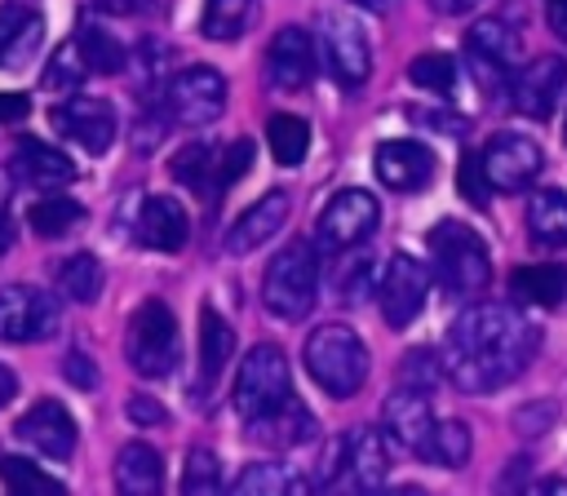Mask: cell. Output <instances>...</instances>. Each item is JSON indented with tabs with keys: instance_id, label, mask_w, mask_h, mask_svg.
<instances>
[{
	"instance_id": "1",
	"label": "cell",
	"mask_w": 567,
	"mask_h": 496,
	"mask_svg": "<svg viewBox=\"0 0 567 496\" xmlns=\"http://www.w3.org/2000/svg\"><path fill=\"white\" fill-rule=\"evenodd\" d=\"M540 345V328L501 301H478L461 310V319L447 328L443 341V376L465 394H492L505 390L523 368L532 363Z\"/></svg>"
},
{
	"instance_id": "2",
	"label": "cell",
	"mask_w": 567,
	"mask_h": 496,
	"mask_svg": "<svg viewBox=\"0 0 567 496\" xmlns=\"http://www.w3.org/2000/svg\"><path fill=\"white\" fill-rule=\"evenodd\" d=\"M430 257H434V275L443 283V292L456 301L478 297L492 279V257H487L483 235L456 217H443L430 230Z\"/></svg>"
},
{
	"instance_id": "3",
	"label": "cell",
	"mask_w": 567,
	"mask_h": 496,
	"mask_svg": "<svg viewBox=\"0 0 567 496\" xmlns=\"http://www.w3.org/2000/svg\"><path fill=\"white\" fill-rule=\"evenodd\" d=\"M306 372L332 399H350L368 381V345L346 323H323L306 341Z\"/></svg>"
},
{
	"instance_id": "4",
	"label": "cell",
	"mask_w": 567,
	"mask_h": 496,
	"mask_svg": "<svg viewBox=\"0 0 567 496\" xmlns=\"http://www.w3.org/2000/svg\"><path fill=\"white\" fill-rule=\"evenodd\" d=\"M315 297H319V252H315V244L297 239L270 257L261 301L275 319L292 323V319H306L315 310Z\"/></svg>"
},
{
	"instance_id": "5",
	"label": "cell",
	"mask_w": 567,
	"mask_h": 496,
	"mask_svg": "<svg viewBox=\"0 0 567 496\" xmlns=\"http://www.w3.org/2000/svg\"><path fill=\"white\" fill-rule=\"evenodd\" d=\"M124 354L133 363L137 376L146 381H159L177 368V354H182V332H177V319L164 301H142L133 314H128V328H124Z\"/></svg>"
},
{
	"instance_id": "6",
	"label": "cell",
	"mask_w": 567,
	"mask_h": 496,
	"mask_svg": "<svg viewBox=\"0 0 567 496\" xmlns=\"http://www.w3.org/2000/svg\"><path fill=\"white\" fill-rule=\"evenodd\" d=\"M288 394H292V372H288L284 350L270 345V341L252 345L244 354V363L235 372V390H230V403H235L239 421L244 416H257V412H266L275 403H284Z\"/></svg>"
},
{
	"instance_id": "7",
	"label": "cell",
	"mask_w": 567,
	"mask_h": 496,
	"mask_svg": "<svg viewBox=\"0 0 567 496\" xmlns=\"http://www.w3.org/2000/svg\"><path fill=\"white\" fill-rule=\"evenodd\" d=\"M319 40H323V58H328V71H332L337 84L354 89V84L368 80L372 44H368L363 22L350 9H323L319 13Z\"/></svg>"
},
{
	"instance_id": "8",
	"label": "cell",
	"mask_w": 567,
	"mask_h": 496,
	"mask_svg": "<svg viewBox=\"0 0 567 496\" xmlns=\"http://www.w3.org/2000/svg\"><path fill=\"white\" fill-rule=\"evenodd\" d=\"M377 221H381V204H377L368 190L350 186V190H337V195L323 204L315 235H319V244H323L328 252L341 257V252L359 248V244L377 230Z\"/></svg>"
},
{
	"instance_id": "9",
	"label": "cell",
	"mask_w": 567,
	"mask_h": 496,
	"mask_svg": "<svg viewBox=\"0 0 567 496\" xmlns=\"http://www.w3.org/2000/svg\"><path fill=\"white\" fill-rule=\"evenodd\" d=\"M478 168H483V177H487L492 190H527L540 177L545 155H540V146L527 133H496L483 146Z\"/></svg>"
},
{
	"instance_id": "10",
	"label": "cell",
	"mask_w": 567,
	"mask_h": 496,
	"mask_svg": "<svg viewBox=\"0 0 567 496\" xmlns=\"http://www.w3.org/2000/svg\"><path fill=\"white\" fill-rule=\"evenodd\" d=\"M58 332V306L31 283L0 288V341H44Z\"/></svg>"
},
{
	"instance_id": "11",
	"label": "cell",
	"mask_w": 567,
	"mask_h": 496,
	"mask_svg": "<svg viewBox=\"0 0 567 496\" xmlns=\"http://www.w3.org/2000/svg\"><path fill=\"white\" fill-rule=\"evenodd\" d=\"M425 292H430V275H425V266H421L416 257H408V252L390 257V261H385V275H381V283H377L381 319H385L390 328H408V323L421 314Z\"/></svg>"
},
{
	"instance_id": "12",
	"label": "cell",
	"mask_w": 567,
	"mask_h": 496,
	"mask_svg": "<svg viewBox=\"0 0 567 496\" xmlns=\"http://www.w3.org/2000/svg\"><path fill=\"white\" fill-rule=\"evenodd\" d=\"M567 93V62L563 58H532L523 71L509 75V102L527 120H549Z\"/></svg>"
},
{
	"instance_id": "13",
	"label": "cell",
	"mask_w": 567,
	"mask_h": 496,
	"mask_svg": "<svg viewBox=\"0 0 567 496\" xmlns=\"http://www.w3.org/2000/svg\"><path fill=\"white\" fill-rule=\"evenodd\" d=\"M465 58H470V66H474V80L492 93L505 75H514L518 35H514L501 18H478V22L465 31Z\"/></svg>"
},
{
	"instance_id": "14",
	"label": "cell",
	"mask_w": 567,
	"mask_h": 496,
	"mask_svg": "<svg viewBox=\"0 0 567 496\" xmlns=\"http://www.w3.org/2000/svg\"><path fill=\"white\" fill-rule=\"evenodd\" d=\"M168 106H173V120L182 124H213L221 111H226V80L217 66H186L173 75L168 84Z\"/></svg>"
},
{
	"instance_id": "15",
	"label": "cell",
	"mask_w": 567,
	"mask_h": 496,
	"mask_svg": "<svg viewBox=\"0 0 567 496\" xmlns=\"http://www.w3.org/2000/svg\"><path fill=\"white\" fill-rule=\"evenodd\" d=\"M49 120H53V128H58L62 137H71V142L84 146L89 155H106L111 142H115V128H120L111 102H102V97H71V102L53 106Z\"/></svg>"
},
{
	"instance_id": "16",
	"label": "cell",
	"mask_w": 567,
	"mask_h": 496,
	"mask_svg": "<svg viewBox=\"0 0 567 496\" xmlns=\"http://www.w3.org/2000/svg\"><path fill=\"white\" fill-rule=\"evenodd\" d=\"M244 434L252 447H266V452H292L301 443L315 438V412L301 407L292 394L257 416H244Z\"/></svg>"
},
{
	"instance_id": "17",
	"label": "cell",
	"mask_w": 567,
	"mask_h": 496,
	"mask_svg": "<svg viewBox=\"0 0 567 496\" xmlns=\"http://www.w3.org/2000/svg\"><path fill=\"white\" fill-rule=\"evenodd\" d=\"M381 425H385V438L412 456H425V443H430V430H434V412H430V399L421 390H394L381 407Z\"/></svg>"
},
{
	"instance_id": "18",
	"label": "cell",
	"mask_w": 567,
	"mask_h": 496,
	"mask_svg": "<svg viewBox=\"0 0 567 496\" xmlns=\"http://www.w3.org/2000/svg\"><path fill=\"white\" fill-rule=\"evenodd\" d=\"M18 438H22L27 447H35L40 456H49V461H66V456L75 452V421H71V412H66L62 403L40 399V403H31V407L22 412Z\"/></svg>"
},
{
	"instance_id": "19",
	"label": "cell",
	"mask_w": 567,
	"mask_h": 496,
	"mask_svg": "<svg viewBox=\"0 0 567 496\" xmlns=\"http://www.w3.org/2000/svg\"><path fill=\"white\" fill-rule=\"evenodd\" d=\"M315 75V44L301 27H279L270 49H266V80L279 93H297L306 89Z\"/></svg>"
},
{
	"instance_id": "20",
	"label": "cell",
	"mask_w": 567,
	"mask_h": 496,
	"mask_svg": "<svg viewBox=\"0 0 567 496\" xmlns=\"http://www.w3.org/2000/svg\"><path fill=\"white\" fill-rule=\"evenodd\" d=\"M377 177L390 186V190H425L430 177H434V151L421 146V142H403V137H390L377 146Z\"/></svg>"
},
{
	"instance_id": "21",
	"label": "cell",
	"mask_w": 567,
	"mask_h": 496,
	"mask_svg": "<svg viewBox=\"0 0 567 496\" xmlns=\"http://www.w3.org/2000/svg\"><path fill=\"white\" fill-rule=\"evenodd\" d=\"M13 177H22L27 186H40V190H62L75 182V164L66 151L40 142V137H18L13 146Z\"/></svg>"
},
{
	"instance_id": "22",
	"label": "cell",
	"mask_w": 567,
	"mask_h": 496,
	"mask_svg": "<svg viewBox=\"0 0 567 496\" xmlns=\"http://www.w3.org/2000/svg\"><path fill=\"white\" fill-rule=\"evenodd\" d=\"M137 239L155 252H177L190 239V217L173 195H146L137 213Z\"/></svg>"
},
{
	"instance_id": "23",
	"label": "cell",
	"mask_w": 567,
	"mask_h": 496,
	"mask_svg": "<svg viewBox=\"0 0 567 496\" xmlns=\"http://www.w3.org/2000/svg\"><path fill=\"white\" fill-rule=\"evenodd\" d=\"M284 221H288V195H284V190H270V195H261L257 204H248V208L235 217V226L226 230V248H230V252H252V248H261L270 235H279Z\"/></svg>"
},
{
	"instance_id": "24",
	"label": "cell",
	"mask_w": 567,
	"mask_h": 496,
	"mask_svg": "<svg viewBox=\"0 0 567 496\" xmlns=\"http://www.w3.org/2000/svg\"><path fill=\"white\" fill-rule=\"evenodd\" d=\"M346 474L359 492L381 487L390 474V452H385V430L377 425H359L346 434Z\"/></svg>"
},
{
	"instance_id": "25",
	"label": "cell",
	"mask_w": 567,
	"mask_h": 496,
	"mask_svg": "<svg viewBox=\"0 0 567 496\" xmlns=\"http://www.w3.org/2000/svg\"><path fill=\"white\" fill-rule=\"evenodd\" d=\"M44 18L27 4H0V71H18L40 49Z\"/></svg>"
},
{
	"instance_id": "26",
	"label": "cell",
	"mask_w": 567,
	"mask_h": 496,
	"mask_svg": "<svg viewBox=\"0 0 567 496\" xmlns=\"http://www.w3.org/2000/svg\"><path fill=\"white\" fill-rule=\"evenodd\" d=\"M509 292L523 306H540L554 310L567 301V266L563 261H540V266H518L509 275Z\"/></svg>"
},
{
	"instance_id": "27",
	"label": "cell",
	"mask_w": 567,
	"mask_h": 496,
	"mask_svg": "<svg viewBox=\"0 0 567 496\" xmlns=\"http://www.w3.org/2000/svg\"><path fill=\"white\" fill-rule=\"evenodd\" d=\"M230 350H235V328L213 306H204V314H199V394H208L217 385V376L230 363Z\"/></svg>"
},
{
	"instance_id": "28",
	"label": "cell",
	"mask_w": 567,
	"mask_h": 496,
	"mask_svg": "<svg viewBox=\"0 0 567 496\" xmlns=\"http://www.w3.org/2000/svg\"><path fill=\"white\" fill-rule=\"evenodd\" d=\"M115 487L128 496H155L164 487V456L151 443H128L115 456Z\"/></svg>"
},
{
	"instance_id": "29",
	"label": "cell",
	"mask_w": 567,
	"mask_h": 496,
	"mask_svg": "<svg viewBox=\"0 0 567 496\" xmlns=\"http://www.w3.org/2000/svg\"><path fill=\"white\" fill-rule=\"evenodd\" d=\"M239 496H297L310 487V478L301 469H288L279 461H252L235 483H230Z\"/></svg>"
},
{
	"instance_id": "30",
	"label": "cell",
	"mask_w": 567,
	"mask_h": 496,
	"mask_svg": "<svg viewBox=\"0 0 567 496\" xmlns=\"http://www.w3.org/2000/svg\"><path fill=\"white\" fill-rule=\"evenodd\" d=\"M527 235L536 244H545V248L567 244V190L545 186V190L532 195V204H527Z\"/></svg>"
},
{
	"instance_id": "31",
	"label": "cell",
	"mask_w": 567,
	"mask_h": 496,
	"mask_svg": "<svg viewBox=\"0 0 567 496\" xmlns=\"http://www.w3.org/2000/svg\"><path fill=\"white\" fill-rule=\"evenodd\" d=\"M168 173L182 182V186H190V190H217V151L208 146V142H186L173 159H168Z\"/></svg>"
},
{
	"instance_id": "32",
	"label": "cell",
	"mask_w": 567,
	"mask_h": 496,
	"mask_svg": "<svg viewBox=\"0 0 567 496\" xmlns=\"http://www.w3.org/2000/svg\"><path fill=\"white\" fill-rule=\"evenodd\" d=\"M470 452H474V434H470V425H465V421H434V430H430V443H425V456H421V461H430V465H447V469H461V465L470 461Z\"/></svg>"
},
{
	"instance_id": "33",
	"label": "cell",
	"mask_w": 567,
	"mask_h": 496,
	"mask_svg": "<svg viewBox=\"0 0 567 496\" xmlns=\"http://www.w3.org/2000/svg\"><path fill=\"white\" fill-rule=\"evenodd\" d=\"M257 18V0H208L199 31L208 40H239Z\"/></svg>"
},
{
	"instance_id": "34",
	"label": "cell",
	"mask_w": 567,
	"mask_h": 496,
	"mask_svg": "<svg viewBox=\"0 0 567 496\" xmlns=\"http://www.w3.org/2000/svg\"><path fill=\"white\" fill-rule=\"evenodd\" d=\"M27 221H31L35 235L58 239V235H66V230H75L84 221V208L75 199H66V195H44V199H35L27 208Z\"/></svg>"
},
{
	"instance_id": "35",
	"label": "cell",
	"mask_w": 567,
	"mask_h": 496,
	"mask_svg": "<svg viewBox=\"0 0 567 496\" xmlns=\"http://www.w3.org/2000/svg\"><path fill=\"white\" fill-rule=\"evenodd\" d=\"M58 288H62V297H71V301H80V306L97 301V297H102V266H97V257H89V252L66 257V261L58 266Z\"/></svg>"
},
{
	"instance_id": "36",
	"label": "cell",
	"mask_w": 567,
	"mask_h": 496,
	"mask_svg": "<svg viewBox=\"0 0 567 496\" xmlns=\"http://www.w3.org/2000/svg\"><path fill=\"white\" fill-rule=\"evenodd\" d=\"M266 142H270V155L279 164H301L310 151V124L301 115H270Z\"/></svg>"
},
{
	"instance_id": "37",
	"label": "cell",
	"mask_w": 567,
	"mask_h": 496,
	"mask_svg": "<svg viewBox=\"0 0 567 496\" xmlns=\"http://www.w3.org/2000/svg\"><path fill=\"white\" fill-rule=\"evenodd\" d=\"M75 44H80V53H84V62H89V75H115V71H124V44H120L111 31H102V27H80V31H75Z\"/></svg>"
},
{
	"instance_id": "38",
	"label": "cell",
	"mask_w": 567,
	"mask_h": 496,
	"mask_svg": "<svg viewBox=\"0 0 567 496\" xmlns=\"http://www.w3.org/2000/svg\"><path fill=\"white\" fill-rule=\"evenodd\" d=\"M0 478H4V487L9 492H18V496H58V492H66L53 474H44L35 461H27V456H0Z\"/></svg>"
},
{
	"instance_id": "39",
	"label": "cell",
	"mask_w": 567,
	"mask_h": 496,
	"mask_svg": "<svg viewBox=\"0 0 567 496\" xmlns=\"http://www.w3.org/2000/svg\"><path fill=\"white\" fill-rule=\"evenodd\" d=\"M89 75V62H84V53H80V44L75 40H66V44H58L53 49V58H49V66H44V89H53V93H71L80 80Z\"/></svg>"
},
{
	"instance_id": "40",
	"label": "cell",
	"mask_w": 567,
	"mask_h": 496,
	"mask_svg": "<svg viewBox=\"0 0 567 496\" xmlns=\"http://www.w3.org/2000/svg\"><path fill=\"white\" fill-rule=\"evenodd\" d=\"M408 75H412L416 89H430V93H439V97H447V93L456 89V66H452L447 53H421V58H412Z\"/></svg>"
},
{
	"instance_id": "41",
	"label": "cell",
	"mask_w": 567,
	"mask_h": 496,
	"mask_svg": "<svg viewBox=\"0 0 567 496\" xmlns=\"http://www.w3.org/2000/svg\"><path fill=\"white\" fill-rule=\"evenodd\" d=\"M221 487V461L208 447H190L186 469H182V492L186 496H208Z\"/></svg>"
},
{
	"instance_id": "42",
	"label": "cell",
	"mask_w": 567,
	"mask_h": 496,
	"mask_svg": "<svg viewBox=\"0 0 567 496\" xmlns=\"http://www.w3.org/2000/svg\"><path fill=\"white\" fill-rule=\"evenodd\" d=\"M399 381H403L408 390L430 394V390L443 381V359H439L434 350H408L403 363H399Z\"/></svg>"
},
{
	"instance_id": "43",
	"label": "cell",
	"mask_w": 567,
	"mask_h": 496,
	"mask_svg": "<svg viewBox=\"0 0 567 496\" xmlns=\"http://www.w3.org/2000/svg\"><path fill=\"white\" fill-rule=\"evenodd\" d=\"M248 164H252V142H248V137L230 142V151L217 155V190H230V186L248 173Z\"/></svg>"
},
{
	"instance_id": "44",
	"label": "cell",
	"mask_w": 567,
	"mask_h": 496,
	"mask_svg": "<svg viewBox=\"0 0 567 496\" xmlns=\"http://www.w3.org/2000/svg\"><path fill=\"white\" fill-rule=\"evenodd\" d=\"M554 416H558V407L549 399H540V403H527V407L514 412V430L527 434V438H536V434H545L554 425Z\"/></svg>"
},
{
	"instance_id": "45",
	"label": "cell",
	"mask_w": 567,
	"mask_h": 496,
	"mask_svg": "<svg viewBox=\"0 0 567 496\" xmlns=\"http://www.w3.org/2000/svg\"><path fill=\"white\" fill-rule=\"evenodd\" d=\"M368 288H372V261H363V257H359L350 270H341V279H337V297L354 306V301H363V297H368Z\"/></svg>"
},
{
	"instance_id": "46",
	"label": "cell",
	"mask_w": 567,
	"mask_h": 496,
	"mask_svg": "<svg viewBox=\"0 0 567 496\" xmlns=\"http://www.w3.org/2000/svg\"><path fill=\"white\" fill-rule=\"evenodd\" d=\"M62 372H66V381H71L75 390H97V381H102L97 363H93L84 350H71V354L62 359Z\"/></svg>"
},
{
	"instance_id": "47",
	"label": "cell",
	"mask_w": 567,
	"mask_h": 496,
	"mask_svg": "<svg viewBox=\"0 0 567 496\" xmlns=\"http://www.w3.org/2000/svg\"><path fill=\"white\" fill-rule=\"evenodd\" d=\"M346 469V438H328V447H323V456H319V474L310 478L315 487H328V483H337V474Z\"/></svg>"
},
{
	"instance_id": "48",
	"label": "cell",
	"mask_w": 567,
	"mask_h": 496,
	"mask_svg": "<svg viewBox=\"0 0 567 496\" xmlns=\"http://www.w3.org/2000/svg\"><path fill=\"white\" fill-rule=\"evenodd\" d=\"M461 195L470 204H483L487 199V177H483V168H478L474 155H465V164H461Z\"/></svg>"
},
{
	"instance_id": "49",
	"label": "cell",
	"mask_w": 567,
	"mask_h": 496,
	"mask_svg": "<svg viewBox=\"0 0 567 496\" xmlns=\"http://www.w3.org/2000/svg\"><path fill=\"white\" fill-rule=\"evenodd\" d=\"M128 421L133 425H168V412L159 403H151L146 394H137V399H128Z\"/></svg>"
},
{
	"instance_id": "50",
	"label": "cell",
	"mask_w": 567,
	"mask_h": 496,
	"mask_svg": "<svg viewBox=\"0 0 567 496\" xmlns=\"http://www.w3.org/2000/svg\"><path fill=\"white\" fill-rule=\"evenodd\" d=\"M27 111H31V102H27L22 93H0V120H4V124L27 120Z\"/></svg>"
},
{
	"instance_id": "51",
	"label": "cell",
	"mask_w": 567,
	"mask_h": 496,
	"mask_svg": "<svg viewBox=\"0 0 567 496\" xmlns=\"http://www.w3.org/2000/svg\"><path fill=\"white\" fill-rule=\"evenodd\" d=\"M13 244V217H9V177L0 173V252Z\"/></svg>"
},
{
	"instance_id": "52",
	"label": "cell",
	"mask_w": 567,
	"mask_h": 496,
	"mask_svg": "<svg viewBox=\"0 0 567 496\" xmlns=\"http://www.w3.org/2000/svg\"><path fill=\"white\" fill-rule=\"evenodd\" d=\"M545 18H549V27L567 40V0H545Z\"/></svg>"
},
{
	"instance_id": "53",
	"label": "cell",
	"mask_w": 567,
	"mask_h": 496,
	"mask_svg": "<svg viewBox=\"0 0 567 496\" xmlns=\"http://www.w3.org/2000/svg\"><path fill=\"white\" fill-rule=\"evenodd\" d=\"M430 4H434V13H443V18H461V13L478 9V0H430Z\"/></svg>"
},
{
	"instance_id": "54",
	"label": "cell",
	"mask_w": 567,
	"mask_h": 496,
	"mask_svg": "<svg viewBox=\"0 0 567 496\" xmlns=\"http://www.w3.org/2000/svg\"><path fill=\"white\" fill-rule=\"evenodd\" d=\"M13 390H18V381H13V372H9L4 363H0V407H4L9 399H13Z\"/></svg>"
},
{
	"instance_id": "55",
	"label": "cell",
	"mask_w": 567,
	"mask_h": 496,
	"mask_svg": "<svg viewBox=\"0 0 567 496\" xmlns=\"http://www.w3.org/2000/svg\"><path fill=\"white\" fill-rule=\"evenodd\" d=\"M102 9H111V13H128L133 9V0H97Z\"/></svg>"
},
{
	"instance_id": "56",
	"label": "cell",
	"mask_w": 567,
	"mask_h": 496,
	"mask_svg": "<svg viewBox=\"0 0 567 496\" xmlns=\"http://www.w3.org/2000/svg\"><path fill=\"white\" fill-rule=\"evenodd\" d=\"M540 492H567V478H545Z\"/></svg>"
},
{
	"instance_id": "57",
	"label": "cell",
	"mask_w": 567,
	"mask_h": 496,
	"mask_svg": "<svg viewBox=\"0 0 567 496\" xmlns=\"http://www.w3.org/2000/svg\"><path fill=\"white\" fill-rule=\"evenodd\" d=\"M359 4H390V0H359Z\"/></svg>"
}]
</instances>
